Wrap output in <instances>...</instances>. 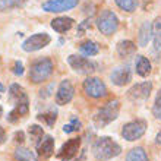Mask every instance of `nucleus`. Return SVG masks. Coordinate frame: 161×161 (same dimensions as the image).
Returning <instances> with one entry per match:
<instances>
[{
  "label": "nucleus",
  "instance_id": "nucleus-1",
  "mask_svg": "<svg viewBox=\"0 0 161 161\" xmlns=\"http://www.w3.org/2000/svg\"><path fill=\"white\" fill-rule=\"evenodd\" d=\"M122 153L120 147L110 136H101L92 144V155L97 161H108Z\"/></svg>",
  "mask_w": 161,
  "mask_h": 161
},
{
  "label": "nucleus",
  "instance_id": "nucleus-9",
  "mask_svg": "<svg viewBox=\"0 0 161 161\" xmlns=\"http://www.w3.org/2000/svg\"><path fill=\"white\" fill-rule=\"evenodd\" d=\"M79 0H47L42 3V10L48 13H62L76 8Z\"/></svg>",
  "mask_w": 161,
  "mask_h": 161
},
{
  "label": "nucleus",
  "instance_id": "nucleus-12",
  "mask_svg": "<svg viewBox=\"0 0 161 161\" xmlns=\"http://www.w3.org/2000/svg\"><path fill=\"white\" fill-rule=\"evenodd\" d=\"M79 147H80L79 138H72V139H69L68 142H64V144L62 145L60 151L57 153V158L62 161L72 160V158L78 154V151H79Z\"/></svg>",
  "mask_w": 161,
  "mask_h": 161
},
{
  "label": "nucleus",
  "instance_id": "nucleus-34",
  "mask_svg": "<svg viewBox=\"0 0 161 161\" xmlns=\"http://www.w3.org/2000/svg\"><path fill=\"white\" fill-rule=\"evenodd\" d=\"M155 142H157L158 145H161V130L157 133V136H155Z\"/></svg>",
  "mask_w": 161,
  "mask_h": 161
},
{
  "label": "nucleus",
  "instance_id": "nucleus-28",
  "mask_svg": "<svg viewBox=\"0 0 161 161\" xmlns=\"http://www.w3.org/2000/svg\"><path fill=\"white\" fill-rule=\"evenodd\" d=\"M80 126H82V123L78 120V117H72V119H70V122H69L68 125H64V126H63V132H64V133H73V132L79 130Z\"/></svg>",
  "mask_w": 161,
  "mask_h": 161
},
{
  "label": "nucleus",
  "instance_id": "nucleus-23",
  "mask_svg": "<svg viewBox=\"0 0 161 161\" xmlns=\"http://www.w3.org/2000/svg\"><path fill=\"white\" fill-rule=\"evenodd\" d=\"M126 161H149V160L147 153H145V149L142 147H136V148H132L127 153Z\"/></svg>",
  "mask_w": 161,
  "mask_h": 161
},
{
  "label": "nucleus",
  "instance_id": "nucleus-26",
  "mask_svg": "<svg viewBox=\"0 0 161 161\" xmlns=\"http://www.w3.org/2000/svg\"><path fill=\"white\" fill-rule=\"evenodd\" d=\"M114 2L125 12H135L138 8V0H114Z\"/></svg>",
  "mask_w": 161,
  "mask_h": 161
},
{
  "label": "nucleus",
  "instance_id": "nucleus-25",
  "mask_svg": "<svg viewBox=\"0 0 161 161\" xmlns=\"http://www.w3.org/2000/svg\"><path fill=\"white\" fill-rule=\"evenodd\" d=\"M28 133H30L31 139L34 141L35 147H37V144H38L40 141L42 139V136H44L42 127H41V126H38V125H31V126L28 127Z\"/></svg>",
  "mask_w": 161,
  "mask_h": 161
},
{
  "label": "nucleus",
  "instance_id": "nucleus-14",
  "mask_svg": "<svg viewBox=\"0 0 161 161\" xmlns=\"http://www.w3.org/2000/svg\"><path fill=\"white\" fill-rule=\"evenodd\" d=\"M110 79H111V82L114 85H117V86H125V85H127L132 80L130 69L127 68V66L114 69L110 75Z\"/></svg>",
  "mask_w": 161,
  "mask_h": 161
},
{
  "label": "nucleus",
  "instance_id": "nucleus-35",
  "mask_svg": "<svg viewBox=\"0 0 161 161\" xmlns=\"http://www.w3.org/2000/svg\"><path fill=\"white\" fill-rule=\"evenodd\" d=\"M3 92H4V86L2 84H0V98H2V95H3Z\"/></svg>",
  "mask_w": 161,
  "mask_h": 161
},
{
  "label": "nucleus",
  "instance_id": "nucleus-22",
  "mask_svg": "<svg viewBox=\"0 0 161 161\" xmlns=\"http://www.w3.org/2000/svg\"><path fill=\"white\" fill-rule=\"evenodd\" d=\"M15 158L18 161H38L37 155H35L31 149L28 148H24V147H19V148L15 149Z\"/></svg>",
  "mask_w": 161,
  "mask_h": 161
},
{
  "label": "nucleus",
  "instance_id": "nucleus-32",
  "mask_svg": "<svg viewBox=\"0 0 161 161\" xmlns=\"http://www.w3.org/2000/svg\"><path fill=\"white\" fill-rule=\"evenodd\" d=\"M88 26H91V22H89V21H84V22H82V24H80V26H79V35H82L84 30H85V28H88Z\"/></svg>",
  "mask_w": 161,
  "mask_h": 161
},
{
  "label": "nucleus",
  "instance_id": "nucleus-21",
  "mask_svg": "<svg viewBox=\"0 0 161 161\" xmlns=\"http://www.w3.org/2000/svg\"><path fill=\"white\" fill-rule=\"evenodd\" d=\"M79 51H80V53H82L84 56H86V57H92V56H97V54H98V51H100V47H98L97 42L86 40V41H84V42H82V44L79 46Z\"/></svg>",
  "mask_w": 161,
  "mask_h": 161
},
{
  "label": "nucleus",
  "instance_id": "nucleus-11",
  "mask_svg": "<svg viewBox=\"0 0 161 161\" xmlns=\"http://www.w3.org/2000/svg\"><path fill=\"white\" fill-rule=\"evenodd\" d=\"M73 94H75V88H73L72 82L69 79H64L60 82L59 88H57V92H56V103L59 106H64V104H69L72 101Z\"/></svg>",
  "mask_w": 161,
  "mask_h": 161
},
{
  "label": "nucleus",
  "instance_id": "nucleus-19",
  "mask_svg": "<svg viewBox=\"0 0 161 161\" xmlns=\"http://www.w3.org/2000/svg\"><path fill=\"white\" fill-rule=\"evenodd\" d=\"M136 73L142 78H147L151 73V62H149L145 56H138L135 62Z\"/></svg>",
  "mask_w": 161,
  "mask_h": 161
},
{
  "label": "nucleus",
  "instance_id": "nucleus-20",
  "mask_svg": "<svg viewBox=\"0 0 161 161\" xmlns=\"http://www.w3.org/2000/svg\"><path fill=\"white\" fill-rule=\"evenodd\" d=\"M153 42H154V53L158 54L161 50V16L155 18L153 22Z\"/></svg>",
  "mask_w": 161,
  "mask_h": 161
},
{
  "label": "nucleus",
  "instance_id": "nucleus-10",
  "mask_svg": "<svg viewBox=\"0 0 161 161\" xmlns=\"http://www.w3.org/2000/svg\"><path fill=\"white\" fill-rule=\"evenodd\" d=\"M151 91H153L151 80H145V82L133 85L127 91V97L130 98L132 101H144V100H147L151 95Z\"/></svg>",
  "mask_w": 161,
  "mask_h": 161
},
{
  "label": "nucleus",
  "instance_id": "nucleus-17",
  "mask_svg": "<svg viewBox=\"0 0 161 161\" xmlns=\"http://www.w3.org/2000/svg\"><path fill=\"white\" fill-rule=\"evenodd\" d=\"M153 38V24L151 22H144L139 28V34H138V42L141 47H145Z\"/></svg>",
  "mask_w": 161,
  "mask_h": 161
},
{
  "label": "nucleus",
  "instance_id": "nucleus-15",
  "mask_svg": "<svg viewBox=\"0 0 161 161\" xmlns=\"http://www.w3.org/2000/svg\"><path fill=\"white\" fill-rule=\"evenodd\" d=\"M37 151L38 155L42 158H50L54 154V139L50 135H44L42 139L37 144Z\"/></svg>",
  "mask_w": 161,
  "mask_h": 161
},
{
  "label": "nucleus",
  "instance_id": "nucleus-2",
  "mask_svg": "<svg viewBox=\"0 0 161 161\" xmlns=\"http://www.w3.org/2000/svg\"><path fill=\"white\" fill-rule=\"evenodd\" d=\"M54 64L48 57H41L35 60L30 68V80L32 84H41L51 76Z\"/></svg>",
  "mask_w": 161,
  "mask_h": 161
},
{
  "label": "nucleus",
  "instance_id": "nucleus-6",
  "mask_svg": "<svg viewBox=\"0 0 161 161\" xmlns=\"http://www.w3.org/2000/svg\"><path fill=\"white\" fill-rule=\"evenodd\" d=\"M145 132H147V122L145 120H133V122L126 123L122 127V136L129 142L141 139Z\"/></svg>",
  "mask_w": 161,
  "mask_h": 161
},
{
  "label": "nucleus",
  "instance_id": "nucleus-5",
  "mask_svg": "<svg viewBox=\"0 0 161 161\" xmlns=\"http://www.w3.org/2000/svg\"><path fill=\"white\" fill-rule=\"evenodd\" d=\"M82 88H84V92L88 97L95 98V100L107 95V86L100 78H95V76L86 78L84 80V84H82Z\"/></svg>",
  "mask_w": 161,
  "mask_h": 161
},
{
  "label": "nucleus",
  "instance_id": "nucleus-3",
  "mask_svg": "<svg viewBox=\"0 0 161 161\" xmlns=\"http://www.w3.org/2000/svg\"><path fill=\"white\" fill-rule=\"evenodd\" d=\"M120 111V101L119 100H113V101L107 103L104 107H101L100 110L94 116V126L95 127H106L107 125H110L113 120L117 119Z\"/></svg>",
  "mask_w": 161,
  "mask_h": 161
},
{
  "label": "nucleus",
  "instance_id": "nucleus-18",
  "mask_svg": "<svg viewBox=\"0 0 161 161\" xmlns=\"http://www.w3.org/2000/svg\"><path fill=\"white\" fill-rule=\"evenodd\" d=\"M116 50H117V54L125 59V57H129V56L135 54L136 44L133 41H130V40H122V41H119Z\"/></svg>",
  "mask_w": 161,
  "mask_h": 161
},
{
  "label": "nucleus",
  "instance_id": "nucleus-24",
  "mask_svg": "<svg viewBox=\"0 0 161 161\" xmlns=\"http://www.w3.org/2000/svg\"><path fill=\"white\" fill-rule=\"evenodd\" d=\"M38 120L42 123H46L48 127H53L56 120H57V111L50 110V111H47V113H41V114H38Z\"/></svg>",
  "mask_w": 161,
  "mask_h": 161
},
{
  "label": "nucleus",
  "instance_id": "nucleus-31",
  "mask_svg": "<svg viewBox=\"0 0 161 161\" xmlns=\"http://www.w3.org/2000/svg\"><path fill=\"white\" fill-rule=\"evenodd\" d=\"M25 141V133L22 130H19V132H16L15 133V142H18V144H22Z\"/></svg>",
  "mask_w": 161,
  "mask_h": 161
},
{
  "label": "nucleus",
  "instance_id": "nucleus-7",
  "mask_svg": "<svg viewBox=\"0 0 161 161\" xmlns=\"http://www.w3.org/2000/svg\"><path fill=\"white\" fill-rule=\"evenodd\" d=\"M51 42V37L47 32H37V34L31 35L25 41L22 42V50L26 53H32V51H38L48 46Z\"/></svg>",
  "mask_w": 161,
  "mask_h": 161
},
{
  "label": "nucleus",
  "instance_id": "nucleus-36",
  "mask_svg": "<svg viewBox=\"0 0 161 161\" xmlns=\"http://www.w3.org/2000/svg\"><path fill=\"white\" fill-rule=\"evenodd\" d=\"M2 114H3V108H2V106H0V117H2Z\"/></svg>",
  "mask_w": 161,
  "mask_h": 161
},
{
  "label": "nucleus",
  "instance_id": "nucleus-13",
  "mask_svg": "<svg viewBox=\"0 0 161 161\" xmlns=\"http://www.w3.org/2000/svg\"><path fill=\"white\" fill-rule=\"evenodd\" d=\"M9 100L13 106H21V104H28V95H26L25 89L21 85L12 84L9 88Z\"/></svg>",
  "mask_w": 161,
  "mask_h": 161
},
{
  "label": "nucleus",
  "instance_id": "nucleus-30",
  "mask_svg": "<svg viewBox=\"0 0 161 161\" xmlns=\"http://www.w3.org/2000/svg\"><path fill=\"white\" fill-rule=\"evenodd\" d=\"M12 72L16 75V76H21V75H24V64H22V62H15L12 66Z\"/></svg>",
  "mask_w": 161,
  "mask_h": 161
},
{
  "label": "nucleus",
  "instance_id": "nucleus-4",
  "mask_svg": "<svg viewBox=\"0 0 161 161\" xmlns=\"http://www.w3.org/2000/svg\"><path fill=\"white\" fill-rule=\"evenodd\" d=\"M97 26L104 35H113L119 28V19L113 10H103L97 18Z\"/></svg>",
  "mask_w": 161,
  "mask_h": 161
},
{
  "label": "nucleus",
  "instance_id": "nucleus-27",
  "mask_svg": "<svg viewBox=\"0 0 161 161\" xmlns=\"http://www.w3.org/2000/svg\"><path fill=\"white\" fill-rule=\"evenodd\" d=\"M26 0H0V10H12L15 8H19L25 3Z\"/></svg>",
  "mask_w": 161,
  "mask_h": 161
},
{
  "label": "nucleus",
  "instance_id": "nucleus-33",
  "mask_svg": "<svg viewBox=\"0 0 161 161\" xmlns=\"http://www.w3.org/2000/svg\"><path fill=\"white\" fill-rule=\"evenodd\" d=\"M4 139H6V132H4L3 127L0 126V144H3Z\"/></svg>",
  "mask_w": 161,
  "mask_h": 161
},
{
  "label": "nucleus",
  "instance_id": "nucleus-29",
  "mask_svg": "<svg viewBox=\"0 0 161 161\" xmlns=\"http://www.w3.org/2000/svg\"><path fill=\"white\" fill-rule=\"evenodd\" d=\"M153 113L155 116V119L161 122V89L157 94V98H155V103H154V107H153Z\"/></svg>",
  "mask_w": 161,
  "mask_h": 161
},
{
  "label": "nucleus",
  "instance_id": "nucleus-8",
  "mask_svg": "<svg viewBox=\"0 0 161 161\" xmlns=\"http://www.w3.org/2000/svg\"><path fill=\"white\" fill-rule=\"evenodd\" d=\"M68 63L75 72L84 73V75H88V73L95 72V69H97V64L94 63L92 60L86 59V57H82V56H76V54L69 56Z\"/></svg>",
  "mask_w": 161,
  "mask_h": 161
},
{
  "label": "nucleus",
  "instance_id": "nucleus-16",
  "mask_svg": "<svg viewBox=\"0 0 161 161\" xmlns=\"http://www.w3.org/2000/svg\"><path fill=\"white\" fill-rule=\"evenodd\" d=\"M73 21L72 18L69 16H59V18H54L53 21H51V28L56 31V32H59V34H64V32H68V31L72 30Z\"/></svg>",
  "mask_w": 161,
  "mask_h": 161
}]
</instances>
